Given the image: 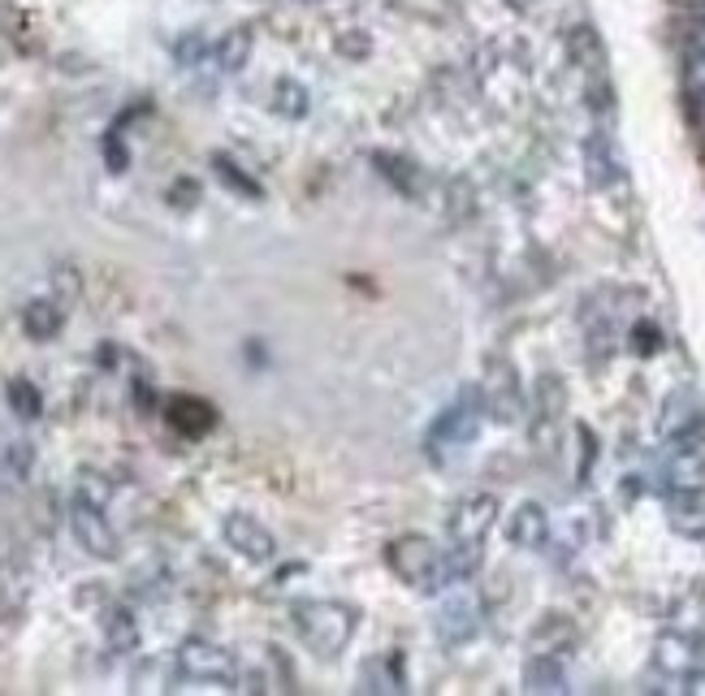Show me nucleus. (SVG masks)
<instances>
[{"label": "nucleus", "instance_id": "2", "mask_svg": "<svg viewBox=\"0 0 705 696\" xmlns=\"http://www.w3.org/2000/svg\"><path fill=\"white\" fill-rule=\"evenodd\" d=\"M697 49H702V56H705V27L697 31Z\"/></svg>", "mask_w": 705, "mask_h": 696}, {"label": "nucleus", "instance_id": "1", "mask_svg": "<svg viewBox=\"0 0 705 696\" xmlns=\"http://www.w3.org/2000/svg\"><path fill=\"white\" fill-rule=\"evenodd\" d=\"M78 524H83V537L96 546V553H108V537H104V528L96 524V519H92V515H87V510L78 515Z\"/></svg>", "mask_w": 705, "mask_h": 696}]
</instances>
